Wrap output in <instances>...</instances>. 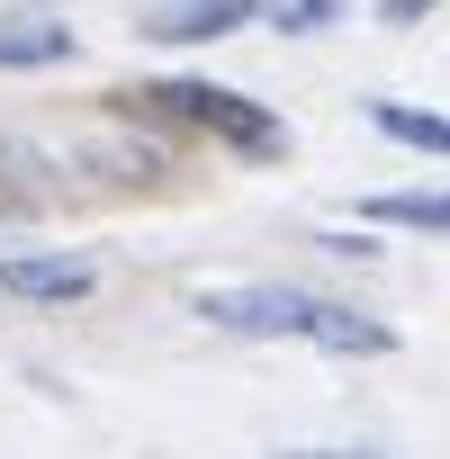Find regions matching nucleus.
I'll return each instance as SVG.
<instances>
[{
    "instance_id": "7",
    "label": "nucleus",
    "mask_w": 450,
    "mask_h": 459,
    "mask_svg": "<svg viewBox=\"0 0 450 459\" xmlns=\"http://www.w3.org/2000/svg\"><path fill=\"white\" fill-rule=\"evenodd\" d=\"M378 225H414V235H450V189H387L369 198Z\"/></svg>"
},
{
    "instance_id": "9",
    "label": "nucleus",
    "mask_w": 450,
    "mask_h": 459,
    "mask_svg": "<svg viewBox=\"0 0 450 459\" xmlns=\"http://www.w3.org/2000/svg\"><path fill=\"white\" fill-rule=\"evenodd\" d=\"M423 10H432V0H378V19H387V28H414Z\"/></svg>"
},
{
    "instance_id": "4",
    "label": "nucleus",
    "mask_w": 450,
    "mask_h": 459,
    "mask_svg": "<svg viewBox=\"0 0 450 459\" xmlns=\"http://www.w3.org/2000/svg\"><path fill=\"white\" fill-rule=\"evenodd\" d=\"M0 289H10V298H37V307H64V298H91V262H64V253H10V262H0Z\"/></svg>"
},
{
    "instance_id": "5",
    "label": "nucleus",
    "mask_w": 450,
    "mask_h": 459,
    "mask_svg": "<svg viewBox=\"0 0 450 459\" xmlns=\"http://www.w3.org/2000/svg\"><path fill=\"white\" fill-rule=\"evenodd\" d=\"M37 64H73V28L64 19H0V73H37Z\"/></svg>"
},
{
    "instance_id": "2",
    "label": "nucleus",
    "mask_w": 450,
    "mask_h": 459,
    "mask_svg": "<svg viewBox=\"0 0 450 459\" xmlns=\"http://www.w3.org/2000/svg\"><path fill=\"white\" fill-rule=\"evenodd\" d=\"M144 100H162L171 117H189V126L225 135L235 153H289V126H280L271 108H253L244 91H216V82H162V91H144Z\"/></svg>"
},
{
    "instance_id": "10",
    "label": "nucleus",
    "mask_w": 450,
    "mask_h": 459,
    "mask_svg": "<svg viewBox=\"0 0 450 459\" xmlns=\"http://www.w3.org/2000/svg\"><path fill=\"white\" fill-rule=\"evenodd\" d=\"M298 459H342V450H298Z\"/></svg>"
},
{
    "instance_id": "3",
    "label": "nucleus",
    "mask_w": 450,
    "mask_h": 459,
    "mask_svg": "<svg viewBox=\"0 0 450 459\" xmlns=\"http://www.w3.org/2000/svg\"><path fill=\"white\" fill-rule=\"evenodd\" d=\"M262 19V0H153L144 10V37L153 46H207V37H235Z\"/></svg>"
},
{
    "instance_id": "8",
    "label": "nucleus",
    "mask_w": 450,
    "mask_h": 459,
    "mask_svg": "<svg viewBox=\"0 0 450 459\" xmlns=\"http://www.w3.org/2000/svg\"><path fill=\"white\" fill-rule=\"evenodd\" d=\"M342 10H351V0H289L280 28H289V37H316V28H325V19H342Z\"/></svg>"
},
{
    "instance_id": "1",
    "label": "nucleus",
    "mask_w": 450,
    "mask_h": 459,
    "mask_svg": "<svg viewBox=\"0 0 450 459\" xmlns=\"http://www.w3.org/2000/svg\"><path fill=\"white\" fill-rule=\"evenodd\" d=\"M198 316L225 325V333H289V342H325V351H396V333H387L378 316H351V307H333V298L271 289V280H262V289H207Z\"/></svg>"
},
{
    "instance_id": "6",
    "label": "nucleus",
    "mask_w": 450,
    "mask_h": 459,
    "mask_svg": "<svg viewBox=\"0 0 450 459\" xmlns=\"http://www.w3.org/2000/svg\"><path fill=\"white\" fill-rule=\"evenodd\" d=\"M369 126H378V135H396V144H414V153H450V117H432V108L369 100Z\"/></svg>"
}]
</instances>
